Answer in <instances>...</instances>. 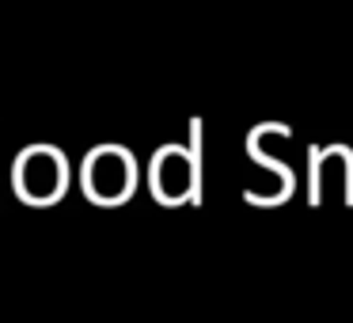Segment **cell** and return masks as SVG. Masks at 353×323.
Returning a JSON list of instances; mask_svg holds the SVG:
<instances>
[{
	"instance_id": "6da1fadb",
	"label": "cell",
	"mask_w": 353,
	"mask_h": 323,
	"mask_svg": "<svg viewBox=\"0 0 353 323\" xmlns=\"http://www.w3.org/2000/svg\"><path fill=\"white\" fill-rule=\"evenodd\" d=\"M130 186H133V168L122 153L103 148V153H95L88 160V190H92V198L118 202V198H125Z\"/></svg>"
},
{
	"instance_id": "7a4b0ae2",
	"label": "cell",
	"mask_w": 353,
	"mask_h": 323,
	"mask_svg": "<svg viewBox=\"0 0 353 323\" xmlns=\"http://www.w3.org/2000/svg\"><path fill=\"white\" fill-rule=\"evenodd\" d=\"M19 190L27 194L31 202H50L57 198V190H61V160H57L54 153H46V148H34V153H27L23 160H19Z\"/></svg>"
},
{
	"instance_id": "3957f363",
	"label": "cell",
	"mask_w": 353,
	"mask_h": 323,
	"mask_svg": "<svg viewBox=\"0 0 353 323\" xmlns=\"http://www.w3.org/2000/svg\"><path fill=\"white\" fill-rule=\"evenodd\" d=\"M190 186H194V168L183 153H163L156 160V194L160 198L179 202L190 194Z\"/></svg>"
}]
</instances>
